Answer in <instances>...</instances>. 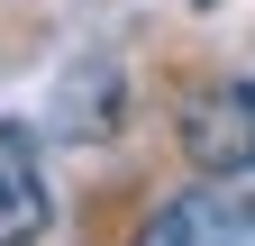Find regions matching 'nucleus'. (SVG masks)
<instances>
[{"mask_svg":"<svg viewBox=\"0 0 255 246\" xmlns=\"http://www.w3.org/2000/svg\"><path fill=\"white\" fill-rule=\"evenodd\" d=\"M173 146L201 182H246L255 173V82H201L173 110Z\"/></svg>","mask_w":255,"mask_h":246,"instance_id":"f257e3e1","label":"nucleus"},{"mask_svg":"<svg viewBox=\"0 0 255 246\" xmlns=\"http://www.w3.org/2000/svg\"><path fill=\"white\" fill-rule=\"evenodd\" d=\"M137 246H255V192L246 182H191L146 219Z\"/></svg>","mask_w":255,"mask_h":246,"instance_id":"f03ea898","label":"nucleus"},{"mask_svg":"<svg viewBox=\"0 0 255 246\" xmlns=\"http://www.w3.org/2000/svg\"><path fill=\"white\" fill-rule=\"evenodd\" d=\"M55 228V182H46V146L27 119H0V246H37Z\"/></svg>","mask_w":255,"mask_h":246,"instance_id":"7ed1b4c3","label":"nucleus"},{"mask_svg":"<svg viewBox=\"0 0 255 246\" xmlns=\"http://www.w3.org/2000/svg\"><path fill=\"white\" fill-rule=\"evenodd\" d=\"M119 110H128V82H119L110 55H82V64L55 82V128H64V137H110Z\"/></svg>","mask_w":255,"mask_h":246,"instance_id":"20e7f679","label":"nucleus"}]
</instances>
